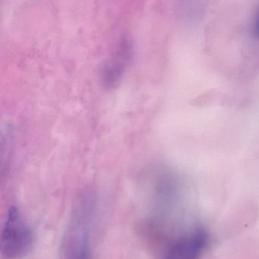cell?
I'll return each instance as SVG.
<instances>
[{
	"instance_id": "1",
	"label": "cell",
	"mask_w": 259,
	"mask_h": 259,
	"mask_svg": "<svg viewBox=\"0 0 259 259\" xmlns=\"http://www.w3.org/2000/svg\"><path fill=\"white\" fill-rule=\"evenodd\" d=\"M96 208L95 196L91 191L78 198L62 240V259H92L91 234Z\"/></svg>"
},
{
	"instance_id": "3",
	"label": "cell",
	"mask_w": 259,
	"mask_h": 259,
	"mask_svg": "<svg viewBox=\"0 0 259 259\" xmlns=\"http://www.w3.org/2000/svg\"><path fill=\"white\" fill-rule=\"evenodd\" d=\"M208 244V235L197 228L175 240L161 259H199Z\"/></svg>"
},
{
	"instance_id": "2",
	"label": "cell",
	"mask_w": 259,
	"mask_h": 259,
	"mask_svg": "<svg viewBox=\"0 0 259 259\" xmlns=\"http://www.w3.org/2000/svg\"><path fill=\"white\" fill-rule=\"evenodd\" d=\"M33 243L31 228L19 210L8 211L1 236V253L4 259H21L29 253Z\"/></svg>"
},
{
	"instance_id": "4",
	"label": "cell",
	"mask_w": 259,
	"mask_h": 259,
	"mask_svg": "<svg viewBox=\"0 0 259 259\" xmlns=\"http://www.w3.org/2000/svg\"><path fill=\"white\" fill-rule=\"evenodd\" d=\"M133 49L131 42L123 39L112 57L102 69L101 82L107 89H113L120 84L132 60Z\"/></svg>"
},
{
	"instance_id": "5",
	"label": "cell",
	"mask_w": 259,
	"mask_h": 259,
	"mask_svg": "<svg viewBox=\"0 0 259 259\" xmlns=\"http://www.w3.org/2000/svg\"><path fill=\"white\" fill-rule=\"evenodd\" d=\"M254 33L257 36H259V10L255 17V22H254Z\"/></svg>"
}]
</instances>
